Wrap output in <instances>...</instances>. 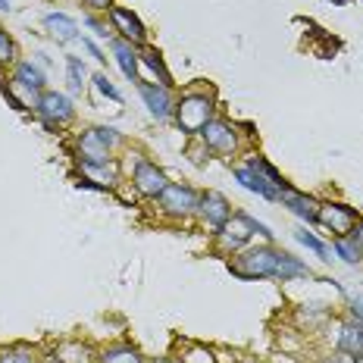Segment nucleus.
<instances>
[{"instance_id":"8","label":"nucleus","mask_w":363,"mask_h":363,"mask_svg":"<svg viewBox=\"0 0 363 363\" xmlns=\"http://www.w3.org/2000/svg\"><path fill=\"white\" fill-rule=\"evenodd\" d=\"M357 207L345 201H320V210H316V223L323 232H329L332 238H342V235H351V229L357 225Z\"/></svg>"},{"instance_id":"36","label":"nucleus","mask_w":363,"mask_h":363,"mask_svg":"<svg viewBox=\"0 0 363 363\" xmlns=\"http://www.w3.org/2000/svg\"><path fill=\"white\" fill-rule=\"evenodd\" d=\"M82 6H85L88 13H101V16H107L110 6H116V0H82Z\"/></svg>"},{"instance_id":"38","label":"nucleus","mask_w":363,"mask_h":363,"mask_svg":"<svg viewBox=\"0 0 363 363\" xmlns=\"http://www.w3.org/2000/svg\"><path fill=\"white\" fill-rule=\"evenodd\" d=\"M347 316H351V320H357V323H363V298H351V294H347Z\"/></svg>"},{"instance_id":"25","label":"nucleus","mask_w":363,"mask_h":363,"mask_svg":"<svg viewBox=\"0 0 363 363\" xmlns=\"http://www.w3.org/2000/svg\"><path fill=\"white\" fill-rule=\"evenodd\" d=\"M298 323H301V329H316V326H323V323H329L332 320V310L326 304H320V301H304V304L298 307Z\"/></svg>"},{"instance_id":"10","label":"nucleus","mask_w":363,"mask_h":363,"mask_svg":"<svg viewBox=\"0 0 363 363\" xmlns=\"http://www.w3.org/2000/svg\"><path fill=\"white\" fill-rule=\"evenodd\" d=\"M107 19H110V28H113V35H116V38H123V41L135 44V48H147V28H145V22L135 16L128 6H110Z\"/></svg>"},{"instance_id":"14","label":"nucleus","mask_w":363,"mask_h":363,"mask_svg":"<svg viewBox=\"0 0 363 363\" xmlns=\"http://www.w3.org/2000/svg\"><path fill=\"white\" fill-rule=\"evenodd\" d=\"M75 176H85L91 182H97V185H104L110 194L125 182L123 163H119L116 157H113V160H97V163H75Z\"/></svg>"},{"instance_id":"21","label":"nucleus","mask_w":363,"mask_h":363,"mask_svg":"<svg viewBox=\"0 0 363 363\" xmlns=\"http://www.w3.org/2000/svg\"><path fill=\"white\" fill-rule=\"evenodd\" d=\"M110 50H113V60H116L119 72H123L128 82H138V50L141 48H135V44L123 41V38H113Z\"/></svg>"},{"instance_id":"30","label":"nucleus","mask_w":363,"mask_h":363,"mask_svg":"<svg viewBox=\"0 0 363 363\" xmlns=\"http://www.w3.org/2000/svg\"><path fill=\"white\" fill-rule=\"evenodd\" d=\"M179 363H219V360H216L213 347H207V345H185V347H182Z\"/></svg>"},{"instance_id":"20","label":"nucleus","mask_w":363,"mask_h":363,"mask_svg":"<svg viewBox=\"0 0 363 363\" xmlns=\"http://www.w3.org/2000/svg\"><path fill=\"white\" fill-rule=\"evenodd\" d=\"M10 79L22 82V85L38 91V94H41V91H48V72H44V66L38 63V60H16V63H13Z\"/></svg>"},{"instance_id":"24","label":"nucleus","mask_w":363,"mask_h":363,"mask_svg":"<svg viewBox=\"0 0 363 363\" xmlns=\"http://www.w3.org/2000/svg\"><path fill=\"white\" fill-rule=\"evenodd\" d=\"M97 363H147V357L128 342H116L97 351Z\"/></svg>"},{"instance_id":"3","label":"nucleus","mask_w":363,"mask_h":363,"mask_svg":"<svg viewBox=\"0 0 363 363\" xmlns=\"http://www.w3.org/2000/svg\"><path fill=\"white\" fill-rule=\"evenodd\" d=\"M279 254H282V247L276 245H247L245 251L225 257V267L235 279L241 282H263V279H272L276 276V267H279Z\"/></svg>"},{"instance_id":"39","label":"nucleus","mask_w":363,"mask_h":363,"mask_svg":"<svg viewBox=\"0 0 363 363\" xmlns=\"http://www.w3.org/2000/svg\"><path fill=\"white\" fill-rule=\"evenodd\" d=\"M75 188H85V191H97V194H110L104 185H97V182H91L85 176H75Z\"/></svg>"},{"instance_id":"9","label":"nucleus","mask_w":363,"mask_h":363,"mask_svg":"<svg viewBox=\"0 0 363 363\" xmlns=\"http://www.w3.org/2000/svg\"><path fill=\"white\" fill-rule=\"evenodd\" d=\"M232 213H235V210H232V203H229V198H225L223 191H216V188H207V191H201L198 213H194V219H198V223L207 232H216L219 225H225Z\"/></svg>"},{"instance_id":"23","label":"nucleus","mask_w":363,"mask_h":363,"mask_svg":"<svg viewBox=\"0 0 363 363\" xmlns=\"http://www.w3.org/2000/svg\"><path fill=\"white\" fill-rule=\"evenodd\" d=\"M44 28H48L57 44H69L79 38V22L72 16H66V13H48L44 16Z\"/></svg>"},{"instance_id":"4","label":"nucleus","mask_w":363,"mask_h":363,"mask_svg":"<svg viewBox=\"0 0 363 363\" xmlns=\"http://www.w3.org/2000/svg\"><path fill=\"white\" fill-rule=\"evenodd\" d=\"M128 160L123 166V172H125V182L135 188V194H138L141 201H150L154 203L160 194L166 191V185H169V176L157 166L154 160H150L147 154H141V150H128Z\"/></svg>"},{"instance_id":"37","label":"nucleus","mask_w":363,"mask_h":363,"mask_svg":"<svg viewBox=\"0 0 363 363\" xmlns=\"http://www.w3.org/2000/svg\"><path fill=\"white\" fill-rule=\"evenodd\" d=\"M82 48H85L88 54L94 57V60H97V63H101V66H107V54H104V50H101V44H97L94 38H82Z\"/></svg>"},{"instance_id":"2","label":"nucleus","mask_w":363,"mask_h":363,"mask_svg":"<svg viewBox=\"0 0 363 363\" xmlns=\"http://www.w3.org/2000/svg\"><path fill=\"white\" fill-rule=\"evenodd\" d=\"M257 238H263L267 245H272V229L267 223H260V219L241 213V210H235V213L229 216V223L219 225L216 232H210V241H213V251L219 257H232L238 251H245L247 245H254Z\"/></svg>"},{"instance_id":"29","label":"nucleus","mask_w":363,"mask_h":363,"mask_svg":"<svg viewBox=\"0 0 363 363\" xmlns=\"http://www.w3.org/2000/svg\"><path fill=\"white\" fill-rule=\"evenodd\" d=\"M66 82H69V94H75V97H79L82 91L88 88V72H85V63H82V57L66 54Z\"/></svg>"},{"instance_id":"28","label":"nucleus","mask_w":363,"mask_h":363,"mask_svg":"<svg viewBox=\"0 0 363 363\" xmlns=\"http://www.w3.org/2000/svg\"><path fill=\"white\" fill-rule=\"evenodd\" d=\"M294 238H298V245H304L313 257H320L323 263H332V260H335V254H332V245H329V241H323L320 235H316V232H307V225L294 232Z\"/></svg>"},{"instance_id":"5","label":"nucleus","mask_w":363,"mask_h":363,"mask_svg":"<svg viewBox=\"0 0 363 363\" xmlns=\"http://www.w3.org/2000/svg\"><path fill=\"white\" fill-rule=\"evenodd\" d=\"M35 119L41 123L48 132H63V128L72 125L75 119V104L69 94H63V91H41V97H38L35 104Z\"/></svg>"},{"instance_id":"41","label":"nucleus","mask_w":363,"mask_h":363,"mask_svg":"<svg viewBox=\"0 0 363 363\" xmlns=\"http://www.w3.org/2000/svg\"><path fill=\"white\" fill-rule=\"evenodd\" d=\"M351 235H354V238H357V245L363 247V216L357 219V225H354V229H351Z\"/></svg>"},{"instance_id":"1","label":"nucleus","mask_w":363,"mask_h":363,"mask_svg":"<svg viewBox=\"0 0 363 363\" xmlns=\"http://www.w3.org/2000/svg\"><path fill=\"white\" fill-rule=\"evenodd\" d=\"M216 91L210 85H198V88H188L176 97V113H172V123L182 132V138H198L201 128L210 123L216 113Z\"/></svg>"},{"instance_id":"11","label":"nucleus","mask_w":363,"mask_h":363,"mask_svg":"<svg viewBox=\"0 0 363 363\" xmlns=\"http://www.w3.org/2000/svg\"><path fill=\"white\" fill-rule=\"evenodd\" d=\"M135 88H138L147 113L157 123H172V113H176V94H172V88L150 85V82H135Z\"/></svg>"},{"instance_id":"12","label":"nucleus","mask_w":363,"mask_h":363,"mask_svg":"<svg viewBox=\"0 0 363 363\" xmlns=\"http://www.w3.org/2000/svg\"><path fill=\"white\" fill-rule=\"evenodd\" d=\"M113 157H116V154L104 145L97 125L82 128V132L72 138V160L75 163H97V160H113Z\"/></svg>"},{"instance_id":"40","label":"nucleus","mask_w":363,"mask_h":363,"mask_svg":"<svg viewBox=\"0 0 363 363\" xmlns=\"http://www.w3.org/2000/svg\"><path fill=\"white\" fill-rule=\"evenodd\" d=\"M323 363H357V360H354V357H345V354H335V351H332V354H329V357L323 360Z\"/></svg>"},{"instance_id":"22","label":"nucleus","mask_w":363,"mask_h":363,"mask_svg":"<svg viewBox=\"0 0 363 363\" xmlns=\"http://www.w3.org/2000/svg\"><path fill=\"white\" fill-rule=\"evenodd\" d=\"M245 166H247V169H251V172H257V176H260L263 182H267V185L276 188L279 194H282L285 188H289V182H285V176H282V172H279L276 166H272V163H269L263 154H247V157H245Z\"/></svg>"},{"instance_id":"7","label":"nucleus","mask_w":363,"mask_h":363,"mask_svg":"<svg viewBox=\"0 0 363 363\" xmlns=\"http://www.w3.org/2000/svg\"><path fill=\"white\" fill-rule=\"evenodd\" d=\"M198 138L207 145V150L213 157H225V160H232V157L241 150V132H238V123H229V119L223 116H213L207 125L201 128Z\"/></svg>"},{"instance_id":"33","label":"nucleus","mask_w":363,"mask_h":363,"mask_svg":"<svg viewBox=\"0 0 363 363\" xmlns=\"http://www.w3.org/2000/svg\"><path fill=\"white\" fill-rule=\"evenodd\" d=\"M91 85H94L97 91H101V94L107 97V101H113V104H123V91H119L116 85H113V82H110V75L104 72V69L91 75Z\"/></svg>"},{"instance_id":"46","label":"nucleus","mask_w":363,"mask_h":363,"mask_svg":"<svg viewBox=\"0 0 363 363\" xmlns=\"http://www.w3.org/2000/svg\"><path fill=\"white\" fill-rule=\"evenodd\" d=\"M88 363H94V360H88Z\"/></svg>"},{"instance_id":"17","label":"nucleus","mask_w":363,"mask_h":363,"mask_svg":"<svg viewBox=\"0 0 363 363\" xmlns=\"http://www.w3.org/2000/svg\"><path fill=\"white\" fill-rule=\"evenodd\" d=\"M279 203H282V207H289V213H294L298 219H304L307 225L316 223V210H320V201H316L313 194L298 191V188L289 185V188L282 191V198H279Z\"/></svg>"},{"instance_id":"45","label":"nucleus","mask_w":363,"mask_h":363,"mask_svg":"<svg viewBox=\"0 0 363 363\" xmlns=\"http://www.w3.org/2000/svg\"><path fill=\"white\" fill-rule=\"evenodd\" d=\"M238 363H260V360H238Z\"/></svg>"},{"instance_id":"42","label":"nucleus","mask_w":363,"mask_h":363,"mask_svg":"<svg viewBox=\"0 0 363 363\" xmlns=\"http://www.w3.org/2000/svg\"><path fill=\"white\" fill-rule=\"evenodd\" d=\"M147 363H179V360H172V357H150Z\"/></svg>"},{"instance_id":"34","label":"nucleus","mask_w":363,"mask_h":363,"mask_svg":"<svg viewBox=\"0 0 363 363\" xmlns=\"http://www.w3.org/2000/svg\"><path fill=\"white\" fill-rule=\"evenodd\" d=\"M85 26L91 28V35L101 38V41H113V28H110V19H101V13H88L85 16Z\"/></svg>"},{"instance_id":"13","label":"nucleus","mask_w":363,"mask_h":363,"mask_svg":"<svg viewBox=\"0 0 363 363\" xmlns=\"http://www.w3.org/2000/svg\"><path fill=\"white\" fill-rule=\"evenodd\" d=\"M332 342V351L335 354H345V357H354V360H363V323L351 320V316H345V320L335 323V338H329Z\"/></svg>"},{"instance_id":"6","label":"nucleus","mask_w":363,"mask_h":363,"mask_svg":"<svg viewBox=\"0 0 363 363\" xmlns=\"http://www.w3.org/2000/svg\"><path fill=\"white\" fill-rule=\"evenodd\" d=\"M198 198H201V191H194L191 185L169 182V185H166V191L154 201V207H157V213H160L163 219H172V223H188V219H194V213H198Z\"/></svg>"},{"instance_id":"32","label":"nucleus","mask_w":363,"mask_h":363,"mask_svg":"<svg viewBox=\"0 0 363 363\" xmlns=\"http://www.w3.org/2000/svg\"><path fill=\"white\" fill-rule=\"evenodd\" d=\"M185 157L188 160H191V166H198V169H203V166L210 163V150H207V145H203L201 138H188L185 141Z\"/></svg>"},{"instance_id":"19","label":"nucleus","mask_w":363,"mask_h":363,"mask_svg":"<svg viewBox=\"0 0 363 363\" xmlns=\"http://www.w3.org/2000/svg\"><path fill=\"white\" fill-rule=\"evenodd\" d=\"M232 179H235L238 185L245 188V191H251V194H257V198H263V201H272V203H279V198H282V194H279L276 188H272V185H267V182H263L260 176H257V172H251V169H247L245 163L232 166Z\"/></svg>"},{"instance_id":"15","label":"nucleus","mask_w":363,"mask_h":363,"mask_svg":"<svg viewBox=\"0 0 363 363\" xmlns=\"http://www.w3.org/2000/svg\"><path fill=\"white\" fill-rule=\"evenodd\" d=\"M138 82H150V85H163V88H172V72L166 69L163 63V54L157 48H141L138 50Z\"/></svg>"},{"instance_id":"16","label":"nucleus","mask_w":363,"mask_h":363,"mask_svg":"<svg viewBox=\"0 0 363 363\" xmlns=\"http://www.w3.org/2000/svg\"><path fill=\"white\" fill-rule=\"evenodd\" d=\"M0 94L6 97V104H10L16 113H35V104H38V91L26 88L22 82L10 79V75H0Z\"/></svg>"},{"instance_id":"43","label":"nucleus","mask_w":363,"mask_h":363,"mask_svg":"<svg viewBox=\"0 0 363 363\" xmlns=\"http://www.w3.org/2000/svg\"><path fill=\"white\" fill-rule=\"evenodd\" d=\"M0 13H10V0H0Z\"/></svg>"},{"instance_id":"35","label":"nucleus","mask_w":363,"mask_h":363,"mask_svg":"<svg viewBox=\"0 0 363 363\" xmlns=\"http://www.w3.org/2000/svg\"><path fill=\"white\" fill-rule=\"evenodd\" d=\"M97 132H101L104 145H107L113 154H116L119 147H125V138H123V132H119V128H113V125H97Z\"/></svg>"},{"instance_id":"31","label":"nucleus","mask_w":363,"mask_h":363,"mask_svg":"<svg viewBox=\"0 0 363 363\" xmlns=\"http://www.w3.org/2000/svg\"><path fill=\"white\" fill-rule=\"evenodd\" d=\"M19 60V50H16V41L13 35L0 26V69H13V63Z\"/></svg>"},{"instance_id":"18","label":"nucleus","mask_w":363,"mask_h":363,"mask_svg":"<svg viewBox=\"0 0 363 363\" xmlns=\"http://www.w3.org/2000/svg\"><path fill=\"white\" fill-rule=\"evenodd\" d=\"M276 282H313L316 279V272L307 267L304 260H298L294 254L289 251H282L279 254V267H276Z\"/></svg>"},{"instance_id":"44","label":"nucleus","mask_w":363,"mask_h":363,"mask_svg":"<svg viewBox=\"0 0 363 363\" xmlns=\"http://www.w3.org/2000/svg\"><path fill=\"white\" fill-rule=\"evenodd\" d=\"M41 363H60V360H57V357H50V354H48V357H44Z\"/></svg>"},{"instance_id":"27","label":"nucleus","mask_w":363,"mask_h":363,"mask_svg":"<svg viewBox=\"0 0 363 363\" xmlns=\"http://www.w3.org/2000/svg\"><path fill=\"white\" fill-rule=\"evenodd\" d=\"M41 347L16 342V345H6L0 347V363H41Z\"/></svg>"},{"instance_id":"26","label":"nucleus","mask_w":363,"mask_h":363,"mask_svg":"<svg viewBox=\"0 0 363 363\" xmlns=\"http://www.w3.org/2000/svg\"><path fill=\"white\" fill-rule=\"evenodd\" d=\"M332 254H335V260L347 263V267H360L363 263V247L357 245V238L354 235L332 238Z\"/></svg>"}]
</instances>
